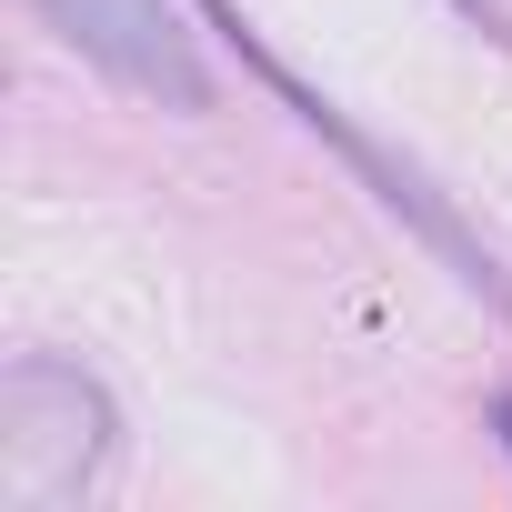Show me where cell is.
<instances>
[{
    "label": "cell",
    "mask_w": 512,
    "mask_h": 512,
    "mask_svg": "<svg viewBox=\"0 0 512 512\" xmlns=\"http://www.w3.org/2000/svg\"><path fill=\"white\" fill-rule=\"evenodd\" d=\"M111 452H121V422L81 362L21 352L0 372V512H81Z\"/></svg>",
    "instance_id": "obj_1"
},
{
    "label": "cell",
    "mask_w": 512,
    "mask_h": 512,
    "mask_svg": "<svg viewBox=\"0 0 512 512\" xmlns=\"http://www.w3.org/2000/svg\"><path fill=\"white\" fill-rule=\"evenodd\" d=\"M31 11H41L81 61H101L121 91L171 101V111H211V71H201L191 31L161 11V0H31Z\"/></svg>",
    "instance_id": "obj_2"
},
{
    "label": "cell",
    "mask_w": 512,
    "mask_h": 512,
    "mask_svg": "<svg viewBox=\"0 0 512 512\" xmlns=\"http://www.w3.org/2000/svg\"><path fill=\"white\" fill-rule=\"evenodd\" d=\"M452 11H472V21L492 31V41H512V0H452Z\"/></svg>",
    "instance_id": "obj_3"
},
{
    "label": "cell",
    "mask_w": 512,
    "mask_h": 512,
    "mask_svg": "<svg viewBox=\"0 0 512 512\" xmlns=\"http://www.w3.org/2000/svg\"><path fill=\"white\" fill-rule=\"evenodd\" d=\"M492 432H502V452H512V392H502V402H492Z\"/></svg>",
    "instance_id": "obj_4"
}]
</instances>
